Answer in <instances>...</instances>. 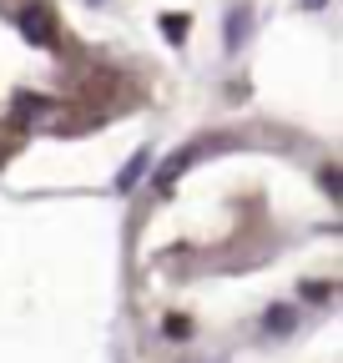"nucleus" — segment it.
Instances as JSON below:
<instances>
[{"mask_svg": "<svg viewBox=\"0 0 343 363\" xmlns=\"http://www.w3.org/2000/svg\"><path fill=\"white\" fill-rule=\"evenodd\" d=\"M323 6H328V0H308V11H323Z\"/></svg>", "mask_w": 343, "mask_h": 363, "instance_id": "nucleus-9", "label": "nucleus"}, {"mask_svg": "<svg viewBox=\"0 0 343 363\" xmlns=\"http://www.w3.org/2000/svg\"><path fill=\"white\" fill-rule=\"evenodd\" d=\"M247 21H252V16H247V6H237V11H232V21H227V51H237V45L247 40Z\"/></svg>", "mask_w": 343, "mask_h": 363, "instance_id": "nucleus-5", "label": "nucleus"}, {"mask_svg": "<svg viewBox=\"0 0 343 363\" xmlns=\"http://www.w3.org/2000/svg\"><path fill=\"white\" fill-rule=\"evenodd\" d=\"M187 167H192V152H172V157L162 162V172H157V197H172V187L182 182Z\"/></svg>", "mask_w": 343, "mask_h": 363, "instance_id": "nucleus-2", "label": "nucleus"}, {"mask_svg": "<svg viewBox=\"0 0 343 363\" xmlns=\"http://www.w3.org/2000/svg\"><path fill=\"white\" fill-rule=\"evenodd\" d=\"M147 172H152V152L142 147V152H137L132 162H126V167L116 172V192H132V187H137V182H142Z\"/></svg>", "mask_w": 343, "mask_h": 363, "instance_id": "nucleus-4", "label": "nucleus"}, {"mask_svg": "<svg viewBox=\"0 0 343 363\" xmlns=\"http://www.w3.org/2000/svg\"><path fill=\"white\" fill-rule=\"evenodd\" d=\"M162 30H167V40H187V16H162Z\"/></svg>", "mask_w": 343, "mask_h": 363, "instance_id": "nucleus-6", "label": "nucleus"}, {"mask_svg": "<svg viewBox=\"0 0 343 363\" xmlns=\"http://www.w3.org/2000/svg\"><path fill=\"white\" fill-rule=\"evenodd\" d=\"M293 328H298V308H288V303H273V308L263 313V333L283 338V333H293Z\"/></svg>", "mask_w": 343, "mask_h": 363, "instance_id": "nucleus-3", "label": "nucleus"}, {"mask_svg": "<svg viewBox=\"0 0 343 363\" xmlns=\"http://www.w3.org/2000/svg\"><path fill=\"white\" fill-rule=\"evenodd\" d=\"M16 26H21V35H26L30 45H51V40H56V21H51L46 6H21V11H16Z\"/></svg>", "mask_w": 343, "mask_h": 363, "instance_id": "nucleus-1", "label": "nucleus"}, {"mask_svg": "<svg viewBox=\"0 0 343 363\" xmlns=\"http://www.w3.org/2000/svg\"><path fill=\"white\" fill-rule=\"evenodd\" d=\"M16 106H26V116H40V111H51V101H46V96H21Z\"/></svg>", "mask_w": 343, "mask_h": 363, "instance_id": "nucleus-8", "label": "nucleus"}, {"mask_svg": "<svg viewBox=\"0 0 343 363\" xmlns=\"http://www.w3.org/2000/svg\"><path fill=\"white\" fill-rule=\"evenodd\" d=\"M167 338H192V318H167Z\"/></svg>", "mask_w": 343, "mask_h": 363, "instance_id": "nucleus-7", "label": "nucleus"}]
</instances>
